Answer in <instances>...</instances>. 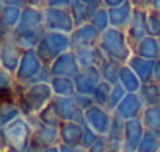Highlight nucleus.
<instances>
[{
    "label": "nucleus",
    "instance_id": "1",
    "mask_svg": "<svg viewBox=\"0 0 160 152\" xmlns=\"http://www.w3.org/2000/svg\"><path fill=\"white\" fill-rule=\"evenodd\" d=\"M46 32L47 30L44 24V8L27 7L22 10L21 21L18 27L10 33V36L22 50H32L38 47Z\"/></svg>",
    "mask_w": 160,
    "mask_h": 152
},
{
    "label": "nucleus",
    "instance_id": "2",
    "mask_svg": "<svg viewBox=\"0 0 160 152\" xmlns=\"http://www.w3.org/2000/svg\"><path fill=\"white\" fill-rule=\"evenodd\" d=\"M33 130L35 129L24 116L13 121L7 127H2V152H28Z\"/></svg>",
    "mask_w": 160,
    "mask_h": 152
},
{
    "label": "nucleus",
    "instance_id": "3",
    "mask_svg": "<svg viewBox=\"0 0 160 152\" xmlns=\"http://www.w3.org/2000/svg\"><path fill=\"white\" fill-rule=\"evenodd\" d=\"M55 94L50 86V83H38V85H28L24 93L18 99V105L22 111V116H38L52 101Z\"/></svg>",
    "mask_w": 160,
    "mask_h": 152
},
{
    "label": "nucleus",
    "instance_id": "4",
    "mask_svg": "<svg viewBox=\"0 0 160 152\" xmlns=\"http://www.w3.org/2000/svg\"><path fill=\"white\" fill-rule=\"evenodd\" d=\"M99 49L108 60H116L122 64H127V61L132 58L133 50L129 44L127 35L122 30L118 28H108L102 33Z\"/></svg>",
    "mask_w": 160,
    "mask_h": 152
},
{
    "label": "nucleus",
    "instance_id": "5",
    "mask_svg": "<svg viewBox=\"0 0 160 152\" xmlns=\"http://www.w3.org/2000/svg\"><path fill=\"white\" fill-rule=\"evenodd\" d=\"M35 50L44 63V66H50L58 56L72 50L71 36L60 32H46Z\"/></svg>",
    "mask_w": 160,
    "mask_h": 152
},
{
    "label": "nucleus",
    "instance_id": "6",
    "mask_svg": "<svg viewBox=\"0 0 160 152\" xmlns=\"http://www.w3.org/2000/svg\"><path fill=\"white\" fill-rule=\"evenodd\" d=\"M44 24L47 32H60L71 35L75 30V22L71 10L44 7Z\"/></svg>",
    "mask_w": 160,
    "mask_h": 152
},
{
    "label": "nucleus",
    "instance_id": "7",
    "mask_svg": "<svg viewBox=\"0 0 160 152\" xmlns=\"http://www.w3.org/2000/svg\"><path fill=\"white\" fill-rule=\"evenodd\" d=\"M58 144H60V127L47 125L39 121V124L33 130L28 152H44L46 149Z\"/></svg>",
    "mask_w": 160,
    "mask_h": 152
},
{
    "label": "nucleus",
    "instance_id": "8",
    "mask_svg": "<svg viewBox=\"0 0 160 152\" xmlns=\"http://www.w3.org/2000/svg\"><path fill=\"white\" fill-rule=\"evenodd\" d=\"M50 104L55 108L61 122H77V124L85 125V110H82L77 105L75 96H72V97L55 96Z\"/></svg>",
    "mask_w": 160,
    "mask_h": 152
},
{
    "label": "nucleus",
    "instance_id": "9",
    "mask_svg": "<svg viewBox=\"0 0 160 152\" xmlns=\"http://www.w3.org/2000/svg\"><path fill=\"white\" fill-rule=\"evenodd\" d=\"M42 67H44V63L38 56L36 50L35 49L25 50L24 55H22L21 64H19V67H18V71L14 74L16 82L24 83V85H28L36 77V75L42 71Z\"/></svg>",
    "mask_w": 160,
    "mask_h": 152
},
{
    "label": "nucleus",
    "instance_id": "10",
    "mask_svg": "<svg viewBox=\"0 0 160 152\" xmlns=\"http://www.w3.org/2000/svg\"><path fill=\"white\" fill-rule=\"evenodd\" d=\"M24 52L25 50H22L10 35L2 38V44H0V64H2V69L14 75L21 64Z\"/></svg>",
    "mask_w": 160,
    "mask_h": 152
},
{
    "label": "nucleus",
    "instance_id": "11",
    "mask_svg": "<svg viewBox=\"0 0 160 152\" xmlns=\"http://www.w3.org/2000/svg\"><path fill=\"white\" fill-rule=\"evenodd\" d=\"M71 36V44H72V50H80V49H93L98 47L101 42V36L102 33L91 25L90 22L75 27V30L69 35Z\"/></svg>",
    "mask_w": 160,
    "mask_h": 152
},
{
    "label": "nucleus",
    "instance_id": "12",
    "mask_svg": "<svg viewBox=\"0 0 160 152\" xmlns=\"http://www.w3.org/2000/svg\"><path fill=\"white\" fill-rule=\"evenodd\" d=\"M126 35H127L132 50L140 41H143L146 36H149L148 35V10H144L141 7L135 8L133 17L130 21V25L126 30Z\"/></svg>",
    "mask_w": 160,
    "mask_h": 152
},
{
    "label": "nucleus",
    "instance_id": "13",
    "mask_svg": "<svg viewBox=\"0 0 160 152\" xmlns=\"http://www.w3.org/2000/svg\"><path fill=\"white\" fill-rule=\"evenodd\" d=\"M112 119H113V113H110L108 110H105L99 105H93L85 111V124L88 127H91L98 135L108 133Z\"/></svg>",
    "mask_w": 160,
    "mask_h": 152
},
{
    "label": "nucleus",
    "instance_id": "14",
    "mask_svg": "<svg viewBox=\"0 0 160 152\" xmlns=\"http://www.w3.org/2000/svg\"><path fill=\"white\" fill-rule=\"evenodd\" d=\"M50 71L53 77H68V79H75L80 74V64L77 61L75 52L69 50L66 53H63L61 56H58L52 64H50Z\"/></svg>",
    "mask_w": 160,
    "mask_h": 152
},
{
    "label": "nucleus",
    "instance_id": "15",
    "mask_svg": "<svg viewBox=\"0 0 160 152\" xmlns=\"http://www.w3.org/2000/svg\"><path fill=\"white\" fill-rule=\"evenodd\" d=\"M75 82V90L77 94H87L91 96L93 91L96 90V86L102 82V75L99 67H88V69H82L80 74L74 79Z\"/></svg>",
    "mask_w": 160,
    "mask_h": 152
},
{
    "label": "nucleus",
    "instance_id": "16",
    "mask_svg": "<svg viewBox=\"0 0 160 152\" xmlns=\"http://www.w3.org/2000/svg\"><path fill=\"white\" fill-rule=\"evenodd\" d=\"M143 111H144V105L138 93H127V96L122 99V102L115 110V115H118L124 121H132V119L141 118Z\"/></svg>",
    "mask_w": 160,
    "mask_h": 152
},
{
    "label": "nucleus",
    "instance_id": "17",
    "mask_svg": "<svg viewBox=\"0 0 160 152\" xmlns=\"http://www.w3.org/2000/svg\"><path fill=\"white\" fill-rule=\"evenodd\" d=\"M144 133H146V129H144V125H143L140 118L138 119H132V121H126L122 150L124 152H137Z\"/></svg>",
    "mask_w": 160,
    "mask_h": 152
},
{
    "label": "nucleus",
    "instance_id": "18",
    "mask_svg": "<svg viewBox=\"0 0 160 152\" xmlns=\"http://www.w3.org/2000/svg\"><path fill=\"white\" fill-rule=\"evenodd\" d=\"M135 5L127 0L122 5L119 7H115V8H110L108 10V16H110V28H118V30H122L126 32L127 27L130 25V21L133 17V13H135Z\"/></svg>",
    "mask_w": 160,
    "mask_h": 152
},
{
    "label": "nucleus",
    "instance_id": "19",
    "mask_svg": "<svg viewBox=\"0 0 160 152\" xmlns=\"http://www.w3.org/2000/svg\"><path fill=\"white\" fill-rule=\"evenodd\" d=\"M85 135V125L77 122H61L60 125V144L82 146Z\"/></svg>",
    "mask_w": 160,
    "mask_h": 152
},
{
    "label": "nucleus",
    "instance_id": "20",
    "mask_svg": "<svg viewBox=\"0 0 160 152\" xmlns=\"http://www.w3.org/2000/svg\"><path fill=\"white\" fill-rule=\"evenodd\" d=\"M127 66L138 75V79L141 80L143 85H144V83H149V82H154L155 61L141 58V56H138V55H132V58L127 61Z\"/></svg>",
    "mask_w": 160,
    "mask_h": 152
},
{
    "label": "nucleus",
    "instance_id": "21",
    "mask_svg": "<svg viewBox=\"0 0 160 152\" xmlns=\"http://www.w3.org/2000/svg\"><path fill=\"white\" fill-rule=\"evenodd\" d=\"M22 16V8L11 7V5H2V13H0V27H2V38L8 36L19 24Z\"/></svg>",
    "mask_w": 160,
    "mask_h": 152
},
{
    "label": "nucleus",
    "instance_id": "22",
    "mask_svg": "<svg viewBox=\"0 0 160 152\" xmlns=\"http://www.w3.org/2000/svg\"><path fill=\"white\" fill-rule=\"evenodd\" d=\"M77 61L80 64V69H88V67H101L102 63L107 60L105 55L102 53V50L98 47L93 49H80V50H74Z\"/></svg>",
    "mask_w": 160,
    "mask_h": 152
},
{
    "label": "nucleus",
    "instance_id": "23",
    "mask_svg": "<svg viewBox=\"0 0 160 152\" xmlns=\"http://www.w3.org/2000/svg\"><path fill=\"white\" fill-rule=\"evenodd\" d=\"M133 55H138L141 58L152 60V61L160 60V42H158V38L146 36L143 41H140L133 47Z\"/></svg>",
    "mask_w": 160,
    "mask_h": 152
},
{
    "label": "nucleus",
    "instance_id": "24",
    "mask_svg": "<svg viewBox=\"0 0 160 152\" xmlns=\"http://www.w3.org/2000/svg\"><path fill=\"white\" fill-rule=\"evenodd\" d=\"M124 132H126V121L113 113L112 125H110V130L107 133V138H108V143H110V149H121L122 150Z\"/></svg>",
    "mask_w": 160,
    "mask_h": 152
},
{
    "label": "nucleus",
    "instance_id": "25",
    "mask_svg": "<svg viewBox=\"0 0 160 152\" xmlns=\"http://www.w3.org/2000/svg\"><path fill=\"white\" fill-rule=\"evenodd\" d=\"M140 119L146 130L155 133L160 138V104L154 107H146Z\"/></svg>",
    "mask_w": 160,
    "mask_h": 152
},
{
    "label": "nucleus",
    "instance_id": "26",
    "mask_svg": "<svg viewBox=\"0 0 160 152\" xmlns=\"http://www.w3.org/2000/svg\"><path fill=\"white\" fill-rule=\"evenodd\" d=\"M122 63L116 61V60H105L102 63V66L99 67L102 80L110 83V85H116L119 83V75H121V69H122Z\"/></svg>",
    "mask_w": 160,
    "mask_h": 152
},
{
    "label": "nucleus",
    "instance_id": "27",
    "mask_svg": "<svg viewBox=\"0 0 160 152\" xmlns=\"http://www.w3.org/2000/svg\"><path fill=\"white\" fill-rule=\"evenodd\" d=\"M50 86H52V90H53V94H55V96H60V97H72V96L77 94L74 79H68V77H52Z\"/></svg>",
    "mask_w": 160,
    "mask_h": 152
},
{
    "label": "nucleus",
    "instance_id": "28",
    "mask_svg": "<svg viewBox=\"0 0 160 152\" xmlns=\"http://www.w3.org/2000/svg\"><path fill=\"white\" fill-rule=\"evenodd\" d=\"M138 96L146 107H154V105H158L160 104V85L157 82H149V83H144L140 91H138Z\"/></svg>",
    "mask_w": 160,
    "mask_h": 152
},
{
    "label": "nucleus",
    "instance_id": "29",
    "mask_svg": "<svg viewBox=\"0 0 160 152\" xmlns=\"http://www.w3.org/2000/svg\"><path fill=\"white\" fill-rule=\"evenodd\" d=\"M119 85L127 91V93H138L140 88L143 86L141 80L138 79V75L127 66L124 64L121 69V75H119Z\"/></svg>",
    "mask_w": 160,
    "mask_h": 152
},
{
    "label": "nucleus",
    "instance_id": "30",
    "mask_svg": "<svg viewBox=\"0 0 160 152\" xmlns=\"http://www.w3.org/2000/svg\"><path fill=\"white\" fill-rule=\"evenodd\" d=\"M21 116H22V111H21L18 104H14V102H2V107H0V129L7 127L8 124H11L13 121L19 119Z\"/></svg>",
    "mask_w": 160,
    "mask_h": 152
},
{
    "label": "nucleus",
    "instance_id": "31",
    "mask_svg": "<svg viewBox=\"0 0 160 152\" xmlns=\"http://www.w3.org/2000/svg\"><path fill=\"white\" fill-rule=\"evenodd\" d=\"M112 90H113V85H110V83H107V82L102 80V82L96 86V90L93 91V94H91V97H93V101H94V105H99V107H102V108L107 110L108 102H110Z\"/></svg>",
    "mask_w": 160,
    "mask_h": 152
},
{
    "label": "nucleus",
    "instance_id": "32",
    "mask_svg": "<svg viewBox=\"0 0 160 152\" xmlns=\"http://www.w3.org/2000/svg\"><path fill=\"white\" fill-rule=\"evenodd\" d=\"M71 13L74 16V22H75V27H80L90 21V16H88V11L83 5L82 0H71Z\"/></svg>",
    "mask_w": 160,
    "mask_h": 152
},
{
    "label": "nucleus",
    "instance_id": "33",
    "mask_svg": "<svg viewBox=\"0 0 160 152\" xmlns=\"http://www.w3.org/2000/svg\"><path fill=\"white\" fill-rule=\"evenodd\" d=\"M91 25H94L101 33H104V32H107L108 28H110V16H108V10L107 8H99L91 17H90V21H88Z\"/></svg>",
    "mask_w": 160,
    "mask_h": 152
},
{
    "label": "nucleus",
    "instance_id": "34",
    "mask_svg": "<svg viewBox=\"0 0 160 152\" xmlns=\"http://www.w3.org/2000/svg\"><path fill=\"white\" fill-rule=\"evenodd\" d=\"M137 152H160V138L155 133L146 130Z\"/></svg>",
    "mask_w": 160,
    "mask_h": 152
},
{
    "label": "nucleus",
    "instance_id": "35",
    "mask_svg": "<svg viewBox=\"0 0 160 152\" xmlns=\"http://www.w3.org/2000/svg\"><path fill=\"white\" fill-rule=\"evenodd\" d=\"M126 96H127V91H126L119 83L113 85V90H112V94H110V102H108L107 110H108L110 113H115V110L118 108V105L122 102V99H124Z\"/></svg>",
    "mask_w": 160,
    "mask_h": 152
},
{
    "label": "nucleus",
    "instance_id": "36",
    "mask_svg": "<svg viewBox=\"0 0 160 152\" xmlns=\"http://www.w3.org/2000/svg\"><path fill=\"white\" fill-rule=\"evenodd\" d=\"M38 118H39L41 122H44V124H47V125H55V127H60V125H61V119L58 118L55 108L52 107V104H49V105L38 115Z\"/></svg>",
    "mask_w": 160,
    "mask_h": 152
},
{
    "label": "nucleus",
    "instance_id": "37",
    "mask_svg": "<svg viewBox=\"0 0 160 152\" xmlns=\"http://www.w3.org/2000/svg\"><path fill=\"white\" fill-rule=\"evenodd\" d=\"M148 35L158 38L160 36V14L148 10Z\"/></svg>",
    "mask_w": 160,
    "mask_h": 152
},
{
    "label": "nucleus",
    "instance_id": "38",
    "mask_svg": "<svg viewBox=\"0 0 160 152\" xmlns=\"http://www.w3.org/2000/svg\"><path fill=\"white\" fill-rule=\"evenodd\" d=\"M108 149H110V143H108L107 135H99L96 141L90 146L88 152H107Z\"/></svg>",
    "mask_w": 160,
    "mask_h": 152
},
{
    "label": "nucleus",
    "instance_id": "39",
    "mask_svg": "<svg viewBox=\"0 0 160 152\" xmlns=\"http://www.w3.org/2000/svg\"><path fill=\"white\" fill-rule=\"evenodd\" d=\"M99 135L91 129V127H88L87 124H85V135H83V141H82V147H85V149H90V146L96 141V138H98Z\"/></svg>",
    "mask_w": 160,
    "mask_h": 152
},
{
    "label": "nucleus",
    "instance_id": "40",
    "mask_svg": "<svg viewBox=\"0 0 160 152\" xmlns=\"http://www.w3.org/2000/svg\"><path fill=\"white\" fill-rule=\"evenodd\" d=\"M2 5H11L18 8H27V7H38L36 0H2Z\"/></svg>",
    "mask_w": 160,
    "mask_h": 152
},
{
    "label": "nucleus",
    "instance_id": "41",
    "mask_svg": "<svg viewBox=\"0 0 160 152\" xmlns=\"http://www.w3.org/2000/svg\"><path fill=\"white\" fill-rule=\"evenodd\" d=\"M75 102H77V105L82 108V110H88L90 107H93L94 105V101H93V97L91 96H87V94H75Z\"/></svg>",
    "mask_w": 160,
    "mask_h": 152
},
{
    "label": "nucleus",
    "instance_id": "42",
    "mask_svg": "<svg viewBox=\"0 0 160 152\" xmlns=\"http://www.w3.org/2000/svg\"><path fill=\"white\" fill-rule=\"evenodd\" d=\"M87 11H88V16L91 17L99 8H102V0H82Z\"/></svg>",
    "mask_w": 160,
    "mask_h": 152
},
{
    "label": "nucleus",
    "instance_id": "43",
    "mask_svg": "<svg viewBox=\"0 0 160 152\" xmlns=\"http://www.w3.org/2000/svg\"><path fill=\"white\" fill-rule=\"evenodd\" d=\"M60 150L61 152H88V149L82 146H66V144H60Z\"/></svg>",
    "mask_w": 160,
    "mask_h": 152
},
{
    "label": "nucleus",
    "instance_id": "44",
    "mask_svg": "<svg viewBox=\"0 0 160 152\" xmlns=\"http://www.w3.org/2000/svg\"><path fill=\"white\" fill-rule=\"evenodd\" d=\"M124 2H127V0H102V7L110 10V8H115V7H119L122 5Z\"/></svg>",
    "mask_w": 160,
    "mask_h": 152
},
{
    "label": "nucleus",
    "instance_id": "45",
    "mask_svg": "<svg viewBox=\"0 0 160 152\" xmlns=\"http://www.w3.org/2000/svg\"><path fill=\"white\" fill-rule=\"evenodd\" d=\"M154 82H157L160 85V60L155 61V67H154Z\"/></svg>",
    "mask_w": 160,
    "mask_h": 152
},
{
    "label": "nucleus",
    "instance_id": "46",
    "mask_svg": "<svg viewBox=\"0 0 160 152\" xmlns=\"http://www.w3.org/2000/svg\"><path fill=\"white\" fill-rule=\"evenodd\" d=\"M149 10H152V11H155V13H158L160 14V0H152L151 2V8Z\"/></svg>",
    "mask_w": 160,
    "mask_h": 152
},
{
    "label": "nucleus",
    "instance_id": "47",
    "mask_svg": "<svg viewBox=\"0 0 160 152\" xmlns=\"http://www.w3.org/2000/svg\"><path fill=\"white\" fill-rule=\"evenodd\" d=\"M44 152H61V150H60V144H58V146H53V147H49V149H46Z\"/></svg>",
    "mask_w": 160,
    "mask_h": 152
},
{
    "label": "nucleus",
    "instance_id": "48",
    "mask_svg": "<svg viewBox=\"0 0 160 152\" xmlns=\"http://www.w3.org/2000/svg\"><path fill=\"white\" fill-rule=\"evenodd\" d=\"M36 2H38V7H39V8H44V7H46V3H47V2H50V0H36Z\"/></svg>",
    "mask_w": 160,
    "mask_h": 152
},
{
    "label": "nucleus",
    "instance_id": "49",
    "mask_svg": "<svg viewBox=\"0 0 160 152\" xmlns=\"http://www.w3.org/2000/svg\"><path fill=\"white\" fill-rule=\"evenodd\" d=\"M107 152H124V150H121V149H108Z\"/></svg>",
    "mask_w": 160,
    "mask_h": 152
},
{
    "label": "nucleus",
    "instance_id": "50",
    "mask_svg": "<svg viewBox=\"0 0 160 152\" xmlns=\"http://www.w3.org/2000/svg\"><path fill=\"white\" fill-rule=\"evenodd\" d=\"M158 42H160V36H158Z\"/></svg>",
    "mask_w": 160,
    "mask_h": 152
}]
</instances>
